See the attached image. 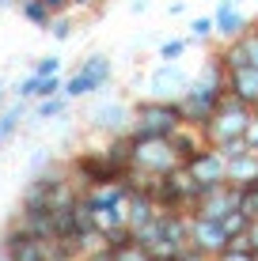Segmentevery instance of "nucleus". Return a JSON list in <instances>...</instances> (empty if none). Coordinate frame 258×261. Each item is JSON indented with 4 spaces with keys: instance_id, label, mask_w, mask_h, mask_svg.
I'll use <instances>...</instances> for the list:
<instances>
[{
    "instance_id": "nucleus-12",
    "label": "nucleus",
    "mask_w": 258,
    "mask_h": 261,
    "mask_svg": "<svg viewBox=\"0 0 258 261\" xmlns=\"http://www.w3.org/2000/svg\"><path fill=\"white\" fill-rule=\"evenodd\" d=\"M4 254L12 261H46V242L31 239L19 223H8V231H4Z\"/></svg>"
},
{
    "instance_id": "nucleus-29",
    "label": "nucleus",
    "mask_w": 258,
    "mask_h": 261,
    "mask_svg": "<svg viewBox=\"0 0 258 261\" xmlns=\"http://www.w3.org/2000/svg\"><path fill=\"white\" fill-rule=\"evenodd\" d=\"M243 144L251 151H258V106H251V118H247V129H243Z\"/></svg>"
},
{
    "instance_id": "nucleus-26",
    "label": "nucleus",
    "mask_w": 258,
    "mask_h": 261,
    "mask_svg": "<svg viewBox=\"0 0 258 261\" xmlns=\"http://www.w3.org/2000/svg\"><path fill=\"white\" fill-rule=\"evenodd\" d=\"M61 84H65V76H38V84H34V98L31 102H38V98H50V95H57L61 91Z\"/></svg>"
},
{
    "instance_id": "nucleus-22",
    "label": "nucleus",
    "mask_w": 258,
    "mask_h": 261,
    "mask_svg": "<svg viewBox=\"0 0 258 261\" xmlns=\"http://www.w3.org/2000/svg\"><path fill=\"white\" fill-rule=\"evenodd\" d=\"M220 223H224L228 239H243V235H247V227H251V223H254V216L247 212L243 204H239V208H232V212H228V216H224V220H220Z\"/></svg>"
},
{
    "instance_id": "nucleus-20",
    "label": "nucleus",
    "mask_w": 258,
    "mask_h": 261,
    "mask_svg": "<svg viewBox=\"0 0 258 261\" xmlns=\"http://www.w3.org/2000/svg\"><path fill=\"white\" fill-rule=\"evenodd\" d=\"M171 144H175V151H179V159L186 163V159H190V155H194V151H198V148H201L205 140H201V133H198V129L182 125L179 133H171Z\"/></svg>"
},
{
    "instance_id": "nucleus-15",
    "label": "nucleus",
    "mask_w": 258,
    "mask_h": 261,
    "mask_svg": "<svg viewBox=\"0 0 258 261\" xmlns=\"http://www.w3.org/2000/svg\"><path fill=\"white\" fill-rule=\"evenodd\" d=\"M224 174H228V186H239V190H247V186L258 182V151L243 148L236 151V155L224 159Z\"/></svg>"
},
{
    "instance_id": "nucleus-33",
    "label": "nucleus",
    "mask_w": 258,
    "mask_h": 261,
    "mask_svg": "<svg viewBox=\"0 0 258 261\" xmlns=\"http://www.w3.org/2000/svg\"><path fill=\"white\" fill-rule=\"evenodd\" d=\"M42 4H46L53 15H61V12H68V8H73V0H42Z\"/></svg>"
},
{
    "instance_id": "nucleus-6",
    "label": "nucleus",
    "mask_w": 258,
    "mask_h": 261,
    "mask_svg": "<svg viewBox=\"0 0 258 261\" xmlns=\"http://www.w3.org/2000/svg\"><path fill=\"white\" fill-rule=\"evenodd\" d=\"M190 80L194 76H186L179 61H159L152 72H145L140 87H145V98H167V102H175L190 87Z\"/></svg>"
},
{
    "instance_id": "nucleus-38",
    "label": "nucleus",
    "mask_w": 258,
    "mask_h": 261,
    "mask_svg": "<svg viewBox=\"0 0 258 261\" xmlns=\"http://www.w3.org/2000/svg\"><path fill=\"white\" fill-rule=\"evenodd\" d=\"M91 4H99V0H73V8H91Z\"/></svg>"
},
{
    "instance_id": "nucleus-8",
    "label": "nucleus",
    "mask_w": 258,
    "mask_h": 261,
    "mask_svg": "<svg viewBox=\"0 0 258 261\" xmlns=\"http://www.w3.org/2000/svg\"><path fill=\"white\" fill-rule=\"evenodd\" d=\"M228 242H232V239H228V231H224V223H220V220H209V216L190 212V246L198 250L201 257L224 254Z\"/></svg>"
},
{
    "instance_id": "nucleus-13",
    "label": "nucleus",
    "mask_w": 258,
    "mask_h": 261,
    "mask_svg": "<svg viewBox=\"0 0 258 261\" xmlns=\"http://www.w3.org/2000/svg\"><path fill=\"white\" fill-rule=\"evenodd\" d=\"M76 72L87 80V87H91V95H99L103 87H110V80H114V61H110V53H103V49H95V53H87L84 61L76 65Z\"/></svg>"
},
{
    "instance_id": "nucleus-14",
    "label": "nucleus",
    "mask_w": 258,
    "mask_h": 261,
    "mask_svg": "<svg viewBox=\"0 0 258 261\" xmlns=\"http://www.w3.org/2000/svg\"><path fill=\"white\" fill-rule=\"evenodd\" d=\"M224 91L239 98V102L247 106H258V68L254 65H239L224 76Z\"/></svg>"
},
{
    "instance_id": "nucleus-10",
    "label": "nucleus",
    "mask_w": 258,
    "mask_h": 261,
    "mask_svg": "<svg viewBox=\"0 0 258 261\" xmlns=\"http://www.w3.org/2000/svg\"><path fill=\"white\" fill-rule=\"evenodd\" d=\"M186 170H190V178L201 186V190H209V186H220V182H228V174H224V155H220L213 144H201L198 151H194L190 159L182 163Z\"/></svg>"
},
{
    "instance_id": "nucleus-1",
    "label": "nucleus",
    "mask_w": 258,
    "mask_h": 261,
    "mask_svg": "<svg viewBox=\"0 0 258 261\" xmlns=\"http://www.w3.org/2000/svg\"><path fill=\"white\" fill-rule=\"evenodd\" d=\"M247 118H251V106L239 102L224 91V98L217 102V110H213V118L201 125V140L213 144V148H224V144L232 140H243V129H247Z\"/></svg>"
},
{
    "instance_id": "nucleus-35",
    "label": "nucleus",
    "mask_w": 258,
    "mask_h": 261,
    "mask_svg": "<svg viewBox=\"0 0 258 261\" xmlns=\"http://www.w3.org/2000/svg\"><path fill=\"white\" fill-rule=\"evenodd\" d=\"M129 12L133 15H145L148 12V0H129Z\"/></svg>"
},
{
    "instance_id": "nucleus-32",
    "label": "nucleus",
    "mask_w": 258,
    "mask_h": 261,
    "mask_svg": "<svg viewBox=\"0 0 258 261\" xmlns=\"http://www.w3.org/2000/svg\"><path fill=\"white\" fill-rule=\"evenodd\" d=\"M167 15H171V19H182V15H190V4H186V0H171V4H167Z\"/></svg>"
},
{
    "instance_id": "nucleus-4",
    "label": "nucleus",
    "mask_w": 258,
    "mask_h": 261,
    "mask_svg": "<svg viewBox=\"0 0 258 261\" xmlns=\"http://www.w3.org/2000/svg\"><path fill=\"white\" fill-rule=\"evenodd\" d=\"M224 98V87L220 84H201V80H190V87L175 98V106H179V118L182 125H190V129H201L213 110H217V102Z\"/></svg>"
},
{
    "instance_id": "nucleus-31",
    "label": "nucleus",
    "mask_w": 258,
    "mask_h": 261,
    "mask_svg": "<svg viewBox=\"0 0 258 261\" xmlns=\"http://www.w3.org/2000/svg\"><path fill=\"white\" fill-rule=\"evenodd\" d=\"M50 159H53L50 151H46V148H38V151H34L31 159H27V167H31V174H42V170H46V163H50Z\"/></svg>"
},
{
    "instance_id": "nucleus-28",
    "label": "nucleus",
    "mask_w": 258,
    "mask_h": 261,
    "mask_svg": "<svg viewBox=\"0 0 258 261\" xmlns=\"http://www.w3.org/2000/svg\"><path fill=\"white\" fill-rule=\"evenodd\" d=\"M190 38L194 42L213 38V15H194V19H190Z\"/></svg>"
},
{
    "instance_id": "nucleus-11",
    "label": "nucleus",
    "mask_w": 258,
    "mask_h": 261,
    "mask_svg": "<svg viewBox=\"0 0 258 261\" xmlns=\"http://www.w3.org/2000/svg\"><path fill=\"white\" fill-rule=\"evenodd\" d=\"M209 15H213V34H217L220 42H232V38H239V34L251 27V15L243 12L239 0H217Z\"/></svg>"
},
{
    "instance_id": "nucleus-21",
    "label": "nucleus",
    "mask_w": 258,
    "mask_h": 261,
    "mask_svg": "<svg viewBox=\"0 0 258 261\" xmlns=\"http://www.w3.org/2000/svg\"><path fill=\"white\" fill-rule=\"evenodd\" d=\"M190 46H198L190 34H186V38H182V34H175V38H163V42L156 46V57H159V61H182Z\"/></svg>"
},
{
    "instance_id": "nucleus-39",
    "label": "nucleus",
    "mask_w": 258,
    "mask_h": 261,
    "mask_svg": "<svg viewBox=\"0 0 258 261\" xmlns=\"http://www.w3.org/2000/svg\"><path fill=\"white\" fill-rule=\"evenodd\" d=\"M205 261H220V257H205Z\"/></svg>"
},
{
    "instance_id": "nucleus-16",
    "label": "nucleus",
    "mask_w": 258,
    "mask_h": 261,
    "mask_svg": "<svg viewBox=\"0 0 258 261\" xmlns=\"http://www.w3.org/2000/svg\"><path fill=\"white\" fill-rule=\"evenodd\" d=\"M68 110H73V98H68L65 91H57V95H50V98H38L34 110H31V118L34 121H57V118H65Z\"/></svg>"
},
{
    "instance_id": "nucleus-19",
    "label": "nucleus",
    "mask_w": 258,
    "mask_h": 261,
    "mask_svg": "<svg viewBox=\"0 0 258 261\" xmlns=\"http://www.w3.org/2000/svg\"><path fill=\"white\" fill-rule=\"evenodd\" d=\"M15 12H19V19H23V23L38 27V31H46L50 19H53V12H50L46 4H42V0H19V4H15Z\"/></svg>"
},
{
    "instance_id": "nucleus-36",
    "label": "nucleus",
    "mask_w": 258,
    "mask_h": 261,
    "mask_svg": "<svg viewBox=\"0 0 258 261\" xmlns=\"http://www.w3.org/2000/svg\"><path fill=\"white\" fill-rule=\"evenodd\" d=\"M4 106H8V84L0 80V110H4Z\"/></svg>"
},
{
    "instance_id": "nucleus-23",
    "label": "nucleus",
    "mask_w": 258,
    "mask_h": 261,
    "mask_svg": "<svg viewBox=\"0 0 258 261\" xmlns=\"http://www.w3.org/2000/svg\"><path fill=\"white\" fill-rule=\"evenodd\" d=\"M110 261H152V254H148L140 242H118V246H110Z\"/></svg>"
},
{
    "instance_id": "nucleus-25",
    "label": "nucleus",
    "mask_w": 258,
    "mask_h": 261,
    "mask_svg": "<svg viewBox=\"0 0 258 261\" xmlns=\"http://www.w3.org/2000/svg\"><path fill=\"white\" fill-rule=\"evenodd\" d=\"M73 31H76V23H73V15H53L50 19V27H46V34L50 38H57V42H65V38H73Z\"/></svg>"
},
{
    "instance_id": "nucleus-17",
    "label": "nucleus",
    "mask_w": 258,
    "mask_h": 261,
    "mask_svg": "<svg viewBox=\"0 0 258 261\" xmlns=\"http://www.w3.org/2000/svg\"><path fill=\"white\" fill-rule=\"evenodd\" d=\"M103 155L110 159L114 167L126 170V167H129V159H133V133H114V137H106Z\"/></svg>"
},
{
    "instance_id": "nucleus-37",
    "label": "nucleus",
    "mask_w": 258,
    "mask_h": 261,
    "mask_svg": "<svg viewBox=\"0 0 258 261\" xmlns=\"http://www.w3.org/2000/svg\"><path fill=\"white\" fill-rule=\"evenodd\" d=\"M15 4L19 0H0V12H15Z\"/></svg>"
},
{
    "instance_id": "nucleus-5",
    "label": "nucleus",
    "mask_w": 258,
    "mask_h": 261,
    "mask_svg": "<svg viewBox=\"0 0 258 261\" xmlns=\"http://www.w3.org/2000/svg\"><path fill=\"white\" fill-rule=\"evenodd\" d=\"M68 178L80 190H95V186H110L118 178H126V170L114 167L103 151H80L76 159H68Z\"/></svg>"
},
{
    "instance_id": "nucleus-3",
    "label": "nucleus",
    "mask_w": 258,
    "mask_h": 261,
    "mask_svg": "<svg viewBox=\"0 0 258 261\" xmlns=\"http://www.w3.org/2000/svg\"><path fill=\"white\" fill-rule=\"evenodd\" d=\"M133 170H145V174H167V170L182 167L179 151H175L171 137H133V159H129Z\"/></svg>"
},
{
    "instance_id": "nucleus-18",
    "label": "nucleus",
    "mask_w": 258,
    "mask_h": 261,
    "mask_svg": "<svg viewBox=\"0 0 258 261\" xmlns=\"http://www.w3.org/2000/svg\"><path fill=\"white\" fill-rule=\"evenodd\" d=\"M27 110H31V106H27V98H19V102H12V106H4V110H0V144H8L15 133H19Z\"/></svg>"
},
{
    "instance_id": "nucleus-24",
    "label": "nucleus",
    "mask_w": 258,
    "mask_h": 261,
    "mask_svg": "<svg viewBox=\"0 0 258 261\" xmlns=\"http://www.w3.org/2000/svg\"><path fill=\"white\" fill-rule=\"evenodd\" d=\"M217 257L220 261H258V254L247 246V239H232V242H228V250H224V254H217Z\"/></svg>"
},
{
    "instance_id": "nucleus-30",
    "label": "nucleus",
    "mask_w": 258,
    "mask_h": 261,
    "mask_svg": "<svg viewBox=\"0 0 258 261\" xmlns=\"http://www.w3.org/2000/svg\"><path fill=\"white\" fill-rule=\"evenodd\" d=\"M31 72H34V76H57V72H61V57H38Z\"/></svg>"
},
{
    "instance_id": "nucleus-7",
    "label": "nucleus",
    "mask_w": 258,
    "mask_h": 261,
    "mask_svg": "<svg viewBox=\"0 0 258 261\" xmlns=\"http://www.w3.org/2000/svg\"><path fill=\"white\" fill-rule=\"evenodd\" d=\"M87 129L103 133V137H114V133H129L133 125V102H122V98H106V102H95L87 110Z\"/></svg>"
},
{
    "instance_id": "nucleus-40",
    "label": "nucleus",
    "mask_w": 258,
    "mask_h": 261,
    "mask_svg": "<svg viewBox=\"0 0 258 261\" xmlns=\"http://www.w3.org/2000/svg\"><path fill=\"white\" fill-rule=\"evenodd\" d=\"M254 220H258V216H254Z\"/></svg>"
},
{
    "instance_id": "nucleus-9",
    "label": "nucleus",
    "mask_w": 258,
    "mask_h": 261,
    "mask_svg": "<svg viewBox=\"0 0 258 261\" xmlns=\"http://www.w3.org/2000/svg\"><path fill=\"white\" fill-rule=\"evenodd\" d=\"M239 204H243V190H239V186L220 182V186H209V190H201L190 212L209 216V220H224V216L232 212V208H239Z\"/></svg>"
},
{
    "instance_id": "nucleus-27",
    "label": "nucleus",
    "mask_w": 258,
    "mask_h": 261,
    "mask_svg": "<svg viewBox=\"0 0 258 261\" xmlns=\"http://www.w3.org/2000/svg\"><path fill=\"white\" fill-rule=\"evenodd\" d=\"M61 91H65V95H68V98H73V102H76V98H87V95H91V87H87V80L80 76V72H73V76H65V84H61Z\"/></svg>"
},
{
    "instance_id": "nucleus-34",
    "label": "nucleus",
    "mask_w": 258,
    "mask_h": 261,
    "mask_svg": "<svg viewBox=\"0 0 258 261\" xmlns=\"http://www.w3.org/2000/svg\"><path fill=\"white\" fill-rule=\"evenodd\" d=\"M243 239H247V246H251L254 254H258V220L251 223V227H247V235H243Z\"/></svg>"
},
{
    "instance_id": "nucleus-2",
    "label": "nucleus",
    "mask_w": 258,
    "mask_h": 261,
    "mask_svg": "<svg viewBox=\"0 0 258 261\" xmlns=\"http://www.w3.org/2000/svg\"><path fill=\"white\" fill-rule=\"evenodd\" d=\"M182 129L179 106L167 102V98H140L133 102V137H171V133Z\"/></svg>"
}]
</instances>
